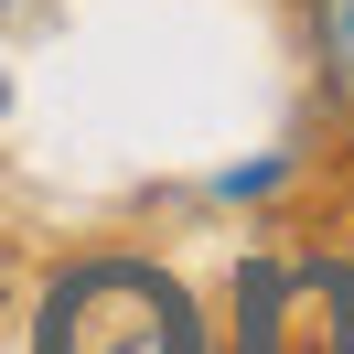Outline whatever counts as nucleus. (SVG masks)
<instances>
[{"label": "nucleus", "instance_id": "nucleus-2", "mask_svg": "<svg viewBox=\"0 0 354 354\" xmlns=\"http://www.w3.org/2000/svg\"><path fill=\"white\" fill-rule=\"evenodd\" d=\"M311 54H322V86L354 108V0H311Z\"/></svg>", "mask_w": 354, "mask_h": 354}, {"label": "nucleus", "instance_id": "nucleus-1", "mask_svg": "<svg viewBox=\"0 0 354 354\" xmlns=\"http://www.w3.org/2000/svg\"><path fill=\"white\" fill-rule=\"evenodd\" d=\"M32 354H204V322L183 301V279H161L140 258H86L54 279Z\"/></svg>", "mask_w": 354, "mask_h": 354}, {"label": "nucleus", "instance_id": "nucleus-3", "mask_svg": "<svg viewBox=\"0 0 354 354\" xmlns=\"http://www.w3.org/2000/svg\"><path fill=\"white\" fill-rule=\"evenodd\" d=\"M11 11H32V0H0V22H11Z\"/></svg>", "mask_w": 354, "mask_h": 354}]
</instances>
